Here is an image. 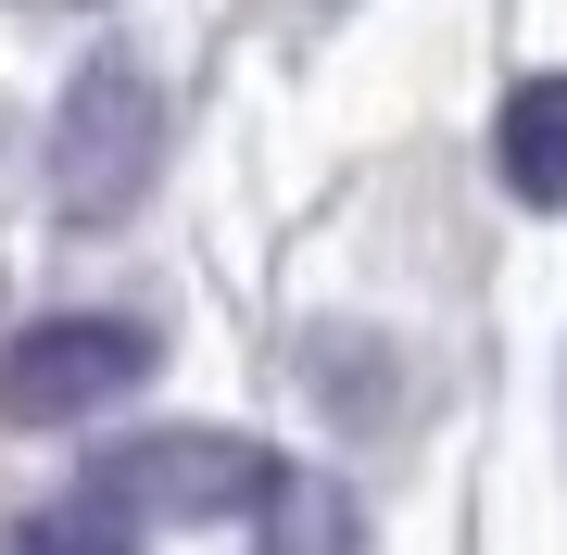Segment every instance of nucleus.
<instances>
[{
	"instance_id": "obj_5",
	"label": "nucleus",
	"mask_w": 567,
	"mask_h": 555,
	"mask_svg": "<svg viewBox=\"0 0 567 555\" xmlns=\"http://www.w3.org/2000/svg\"><path fill=\"white\" fill-rule=\"evenodd\" d=\"M252 531H265V555H353L365 531H353V493L341 480H303V467H278V493L252 505Z\"/></svg>"
},
{
	"instance_id": "obj_1",
	"label": "nucleus",
	"mask_w": 567,
	"mask_h": 555,
	"mask_svg": "<svg viewBox=\"0 0 567 555\" xmlns=\"http://www.w3.org/2000/svg\"><path fill=\"white\" fill-rule=\"evenodd\" d=\"M164 165V89L140 51H89L63 76V114H51V203L76 227H114L126 203L152 189Z\"/></svg>"
},
{
	"instance_id": "obj_4",
	"label": "nucleus",
	"mask_w": 567,
	"mask_h": 555,
	"mask_svg": "<svg viewBox=\"0 0 567 555\" xmlns=\"http://www.w3.org/2000/svg\"><path fill=\"white\" fill-rule=\"evenodd\" d=\"M492 165L529 215H567V63L505 89V114H492Z\"/></svg>"
},
{
	"instance_id": "obj_6",
	"label": "nucleus",
	"mask_w": 567,
	"mask_h": 555,
	"mask_svg": "<svg viewBox=\"0 0 567 555\" xmlns=\"http://www.w3.org/2000/svg\"><path fill=\"white\" fill-rule=\"evenodd\" d=\"M13 555H140V531L102 517V505H51V517H25V531H13Z\"/></svg>"
},
{
	"instance_id": "obj_2",
	"label": "nucleus",
	"mask_w": 567,
	"mask_h": 555,
	"mask_svg": "<svg viewBox=\"0 0 567 555\" xmlns=\"http://www.w3.org/2000/svg\"><path fill=\"white\" fill-rule=\"evenodd\" d=\"M265 493H278V454H265L252 430H140V442H114V454H89V493L76 505H102L126 517V531H215V517H252Z\"/></svg>"
},
{
	"instance_id": "obj_3",
	"label": "nucleus",
	"mask_w": 567,
	"mask_h": 555,
	"mask_svg": "<svg viewBox=\"0 0 567 555\" xmlns=\"http://www.w3.org/2000/svg\"><path fill=\"white\" fill-rule=\"evenodd\" d=\"M152 329L140 316H39V329L0 341V417L13 430H63V417H102L152 379Z\"/></svg>"
}]
</instances>
